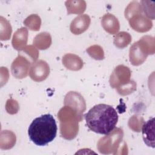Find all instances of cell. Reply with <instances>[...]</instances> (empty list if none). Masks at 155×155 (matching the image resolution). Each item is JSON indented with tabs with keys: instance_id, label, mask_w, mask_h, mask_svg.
<instances>
[{
	"instance_id": "cell-1",
	"label": "cell",
	"mask_w": 155,
	"mask_h": 155,
	"mask_svg": "<svg viewBox=\"0 0 155 155\" xmlns=\"http://www.w3.org/2000/svg\"><path fill=\"white\" fill-rule=\"evenodd\" d=\"M86 125L92 131L108 135L115 128L118 115L111 105L99 104L93 107L85 115Z\"/></svg>"
},
{
	"instance_id": "cell-2",
	"label": "cell",
	"mask_w": 155,
	"mask_h": 155,
	"mask_svg": "<svg viewBox=\"0 0 155 155\" xmlns=\"http://www.w3.org/2000/svg\"><path fill=\"white\" fill-rule=\"evenodd\" d=\"M57 125L53 116L45 114L35 118L30 124L28 134L36 145L44 146L54 140L57 133Z\"/></svg>"
},
{
	"instance_id": "cell-3",
	"label": "cell",
	"mask_w": 155,
	"mask_h": 155,
	"mask_svg": "<svg viewBox=\"0 0 155 155\" xmlns=\"http://www.w3.org/2000/svg\"><path fill=\"white\" fill-rule=\"evenodd\" d=\"M154 53V38L149 36H143L130 48V62L134 65H139L144 62L148 54H153Z\"/></svg>"
},
{
	"instance_id": "cell-4",
	"label": "cell",
	"mask_w": 155,
	"mask_h": 155,
	"mask_svg": "<svg viewBox=\"0 0 155 155\" xmlns=\"http://www.w3.org/2000/svg\"><path fill=\"white\" fill-rule=\"evenodd\" d=\"M49 74V66L46 62L39 61L31 68L30 76L35 81H42L46 79Z\"/></svg>"
},
{
	"instance_id": "cell-5",
	"label": "cell",
	"mask_w": 155,
	"mask_h": 155,
	"mask_svg": "<svg viewBox=\"0 0 155 155\" xmlns=\"http://www.w3.org/2000/svg\"><path fill=\"white\" fill-rule=\"evenodd\" d=\"M142 137L145 143L154 148V119L151 117L142 125Z\"/></svg>"
},
{
	"instance_id": "cell-6",
	"label": "cell",
	"mask_w": 155,
	"mask_h": 155,
	"mask_svg": "<svg viewBox=\"0 0 155 155\" xmlns=\"http://www.w3.org/2000/svg\"><path fill=\"white\" fill-rule=\"evenodd\" d=\"M130 21V26L139 32H145L151 28L153 23L151 21L142 15H137Z\"/></svg>"
},
{
	"instance_id": "cell-7",
	"label": "cell",
	"mask_w": 155,
	"mask_h": 155,
	"mask_svg": "<svg viewBox=\"0 0 155 155\" xmlns=\"http://www.w3.org/2000/svg\"><path fill=\"white\" fill-rule=\"evenodd\" d=\"M90 22V19L87 15H81L74 19L71 22L70 30L75 35H79L85 31L88 27Z\"/></svg>"
},
{
	"instance_id": "cell-8",
	"label": "cell",
	"mask_w": 155,
	"mask_h": 155,
	"mask_svg": "<svg viewBox=\"0 0 155 155\" xmlns=\"http://www.w3.org/2000/svg\"><path fill=\"white\" fill-rule=\"evenodd\" d=\"M113 16L110 14H107L104 16L103 19L102 21V23L104 28L106 31H107L110 33H114L115 32L117 31L119 28V25L112 24L113 23L114 24L118 22V21L117 20V18H114L111 23Z\"/></svg>"
}]
</instances>
